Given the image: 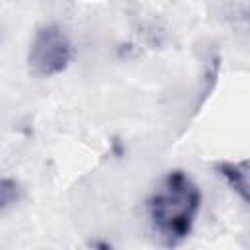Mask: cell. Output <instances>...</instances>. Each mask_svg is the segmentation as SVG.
<instances>
[{"label": "cell", "instance_id": "cell-4", "mask_svg": "<svg viewBox=\"0 0 250 250\" xmlns=\"http://www.w3.org/2000/svg\"><path fill=\"white\" fill-rule=\"evenodd\" d=\"M21 197V188L12 178H2L0 182V209L6 211L8 207L16 205Z\"/></svg>", "mask_w": 250, "mask_h": 250}, {"label": "cell", "instance_id": "cell-2", "mask_svg": "<svg viewBox=\"0 0 250 250\" xmlns=\"http://www.w3.org/2000/svg\"><path fill=\"white\" fill-rule=\"evenodd\" d=\"M70 59L72 43L57 23H45L35 31L27 55L29 70L35 76L49 78L61 74L68 66Z\"/></svg>", "mask_w": 250, "mask_h": 250}, {"label": "cell", "instance_id": "cell-3", "mask_svg": "<svg viewBox=\"0 0 250 250\" xmlns=\"http://www.w3.org/2000/svg\"><path fill=\"white\" fill-rule=\"evenodd\" d=\"M215 168L232 188V191H236V195L242 201L250 203V160H238V162L223 160Z\"/></svg>", "mask_w": 250, "mask_h": 250}, {"label": "cell", "instance_id": "cell-1", "mask_svg": "<svg viewBox=\"0 0 250 250\" xmlns=\"http://www.w3.org/2000/svg\"><path fill=\"white\" fill-rule=\"evenodd\" d=\"M199 205L201 191L184 170H170L160 180L146 201V211L164 246H178L189 236Z\"/></svg>", "mask_w": 250, "mask_h": 250}]
</instances>
